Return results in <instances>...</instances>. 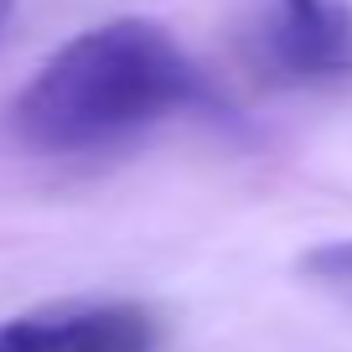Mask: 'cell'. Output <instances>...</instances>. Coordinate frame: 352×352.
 Returning a JSON list of instances; mask_svg holds the SVG:
<instances>
[{
    "mask_svg": "<svg viewBox=\"0 0 352 352\" xmlns=\"http://www.w3.org/2000/svg\"><path fill=\"white\" fill-rule=\"evenodd\" d=\"M11 11H16V0H0V32H6V21H11Z\"/></svg>",
    "mask_w": 352,
    "mask_h": 352,
    "instance_id": "8992f818",
    "label": "cell"
},
{
    "mask_svg": "<svg viewBox=\"0 0 352 352\" xmlns=\"http://www.w3.org/2000/svg\"><path fill=\"white\" fill-rule=\"evenodd\" d=\"M300 275L321 280V285H337V290H352V239H331L321 249H311L300 259Z\"/></svg>",
    "mask_w": 352,
    "mask_h": 352,
    "instance_id": "277c9868",
    "label": "cell"
},
{
    "mask_svg": "<svg viewBox=\"0 0 352 352\" xmlns=\"http://www.w3.org/2000/svg\"><path fill=\"white\" fill-rule=\"evenodd\" d=\"M0 352H42V337H36V316H16L0 327Z\"/></svg>",
    "mask_w": 352,
    "mask_h": 352,
    "instance_id": "5b68a950",
    "label": "cell"
},
{
    "mask_svg": "<svg viewBox=\"0 0 352 352\" xmlns=\"http://www.w3.org/2000/svg\"><path fill=\"white\" fill-rule=\"evenodd\" d=\"M212 104L202 67L166 26L120 16L63 42L11 99V130L36 155H99L171 114Z\"/></svg>",
    "mask_w": 352,
    "mask_h": 352,
    "instance_id": "6da1fadb",
    "label": "cell"
},
{
    "mask_svg": "<svg viewBox=\"0 0 352 352\" xmlns=\"http://www.w3.org/2000/svg\"><path fill=\"white\" fill-rule=\"evenodd\" d=\"M259 47L296 83L352 73V0H264Z\"/></svg>",
    "mask_w": 352,
    "mask_h": 352,
    "instance_id": "7a4b0ae2",
    "label": "cell"
},
{
    "mask_svg": "<svg viewBox=\"0 0 352 352\" xmlns=\"http://www.w3.org/2000/svg\"><path fill=\"white\" fill-rule=\"evenodd\" d=\"M42 352H155L161 331L155 316L130 300L104 306H63L52 316H36Z\"/></svg>",
    "mask_w": 352,
    "mask_h": 352,
    "instance_id": "3957f363",
    "label": "cell"
}]
</instances>
